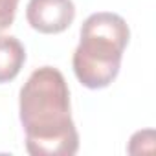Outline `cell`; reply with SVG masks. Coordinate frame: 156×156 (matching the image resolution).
<instances>
[{"label":"cell","mask_w":156,"mask_h":156,"mask_svg":"<svg viewBox=\"0 0 156 156\" xmlns=\"http://www.w3.org/2000/svg\"><path fill=\"white\" fill-rule=\"evenodd\" d=\"M26 62V50L13 35H0V85L13 81Z\"/></svg>","instance_id":"cell-4"},{"label":"cell","mask_w":156,"mask_h":156,"mask_svg":"<svg viewBox=\"0 0 156 156\" xmlns=\"http://www.w3.org/2000/svg\"><path fill=\"white\" fill-rule=\"evenodd\" d=\"M129 39L130 30L123 17L110 11L92 13L81 26V39L72 57L77 81L90 90L107 88L119 73Z\"/></svg>","instance_id":"cell-2"},{"label":"cell","mask_w":156,"mask_h":156,"mask_svg":"<svg viewBox=\"0 0 156 156\" xmlns=\"http://www.w3.org/2000/svg\"><path fill=\"white\" fill-rule=\"evenodd\" d=\"M19 114L31 156H73L79 134L72 119L70 90L64 75L53 66L31 72L20 88Z\"/></svg>","instance_id":"cell-1"},{"label":"cell","mask_w":156,"mask_h":156,"mask_svg":"<svg viewBox=\"0 0 156 156\" xmlns=\"http://www.w3.org/2000/svg\"><path fill=\"white\" fill-rule=\"evenodd\" d=\"M19 0H0V31L9 28L15 20Z\"/></svg>","instance_id":"cell-5"},{"label":"cell","mask_w":156,"mask_h":156,"mask_svg":"<svg viewBox=\"0 0 156 156\" xmlns=\"http://www.w3.org/2000/svg\"><path fill=\"white\" fill-rule=\"evenodd\" d=\"M28 24L44 35H57L70 28L75 19L72 0H30L26 8Z\"/></svg>","instance_id":"cell-3"}]
</instances>
